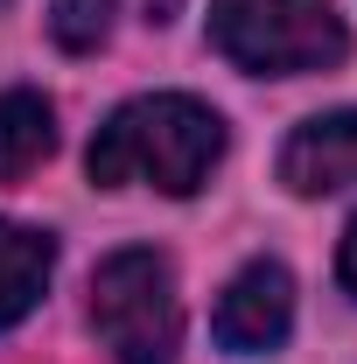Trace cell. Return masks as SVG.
Masks as SVG:
<instances>
[{
    "label": "cell",
    "instance_id": "1",
    "mask_svg": "<svg viewBox=\"0 0 357 364\" xmlns=\"http://www.w3.org/2000/svg\"><path fill=\"white\" fill-rule=\"evenodd\" d=\"M224 161V119L189 98V91H147V98H127L98 134H91L85 168L98 189H127V182H147L161 196H196L211 168Z\"/></svg>",
    "mask_w": 357,
    "mask_h": 364
},
{
    "label": "cell",
    "instance_id": "2",
    "mask_svg": "<svg viewBox=\"0 0 357 364\" xmlns=\"http://www.w3.org/2000/svg\"><path fill=\"white\" fill-rule=\"evenodd\" d=\"M211 49L252 77H309L351 56L329 0H211Z\"/></svg>",
    "mask_w": 357,
    "mask_h": 364
},
{
    "label": "cell",
    "instance_id": "3",
    "mask_svg": "<svg viewBox=\"0 0 357 364\" xmlns=\"http://www.w3.org/2000/svg\"><path fill=\"white\" fill-rule=\"evenodd\" d=\"M91 336L119 364H169L182 343L176 267L154 245H119L91 273Z\"/></svg>",
    "mask_w": 357,
    "mask_h": 364
},
{
    "label": "cell",
    "instance_id": "4",
    "mask_svg": "<svg viewBox=\"0 0 357 364\" xmlns=\"http://www.w3.org/2000/svg\"><path fill=\"white\" fill-rule=\"evenodd\" d=\"M294 329V280L280 259H252V267L231 273V287L211 309V336H218L231 358H260V350H280Z\"/></svg>",
    "mask_w": 357,
    "mask_h": 364
},
{
    "label": "cell",
    "instance_id": "5",
    "mask_svg": "<svg viewBox=\"0 0 357 364\" xmlns=\"http://www.w3.org/2000/svg\"><path fill=\"white\" fill-rule=\"evenodd\" d=\"M280 182H287L294 196L351 189L357 182V105L302 119V127L287 134V147H280Z\"/></svg>",
    "mask_w": 357,
    "mask_h": 364
},
{
    "label": "cell",
    "instance_id": "6",
    "mask_svg": "<svg viewBox=\"0 0 357 364\" xmlns=\"http://www.w3.org/2000/svg\"><path fill=\"white\" fill-rule=\"evenodd\" d=\"M49 267H56V238L36 231V225L0 218V329H14V322L43 301Z\"/></svg>",
    "mask_w": 357,
    "mask_h": 364
},
{
    "label": "cell",
    "instance_id": "7",
    "mask_svg": "<svg viewBox=\"0 0 357 364\" xmlns=\"http://www.w3.org/2000/svg\"><path fill=\"white\" fill-rule=\"evenodd\" d=\"M49 154H56V105L28 85L0 91V182H21Z\"/></svg>",
    "mask_w": 357,
    "mask_h": 364
},
{
    "label": "cell",
    "instance_id": "8",
    "mask_svg": "<svg viewBox=\"0 0 357 364\" xmlns=\"http://www.w3.org/2000/svg\"><path fill=\"white\" fill-rule=\"evenodd\" d=\"M112 7L119 0H49V36H56V49L91 56V49L112 36Z\"/></svg>",
    "mask_w": 357,
    "mask_h": 364
},
{
    "label": "cell",
    "instance_id": "9",
    "mask_svg": "<svg viewBox=\"0 0 357 364\" xmlns=\"http://www.w3.org/2000/svg\"><path fill=\"white\" fill-rule=\"evenodd\" d=\"M336 280H343V287L357 294V218L343 225V245H336Z\"/></svg>",
    "mask_w": 357,
    "mask_h": 364
}]
</instances>
